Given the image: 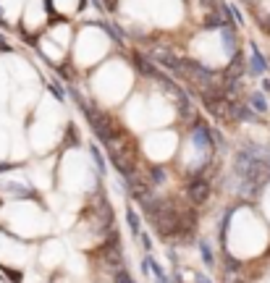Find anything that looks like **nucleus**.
<instances>
[{
	"instance_id": "obj_1",
	"label": "nucleus",
	"mask_w": 270,
	"mask_h": 283,
	"mask_svg": "<svg viewBox=\"0 0 270 283\" xmlns=\"http://www.w3.org/2000/svg\"><path fill=\"white\" fill-rule=\"evenodd\" d=\"M186 197H189V202H194V205L207 202V197H210L207 178H192V184L186 186Z\"/></svg>"
},
{
	"instance_id": "obj_2",
	"label": "nucleus",
	"mask_w": 270,
	"mask_h": 283,
	"mask_svg": "<svg viewBox=\"0 0 270 283\" xmlns=\"http://www.w3.org/2000/svg\"><path fill=\"white\" fill-rule=\"evenodd\" d=\"M192 142L197 144L200 150L207 152V150L215 147V131H210L204 123H197V126H194V131H192Z\"/></svg>"
},
{
	"instance_id": "obj_3",
	"label": "nucleus",
	"mask_w": 270,
	"mask_h": 283,
	"mask_svg": "<svg viewBox=\"0 0 270 283\" xmlns=\"http://www.w3.org/2000/svg\"><path fill=\"white\" fill-rule=\"evenodd\" d=\"M247 71L249 74H255V76H263L265 71H268V63L263 58V53H260L257 45H249V63H247Z\"/></svg>"
},
{
	"instance_id": "obj_4",
	"label": "nucleus",
	"mask_w": 270,
	"mask_h": 283,
	"mask_svg": "<svg viewBox=\"0 0 270 283\" xmlns=\"http://www.w3.org/2000/svg\"><path fill=\"white\" fill-rule=\"evenodd\" d=\"M231 118H236V121H260V115L255 111H249L247 105H241V103L231 105Z\"/></svg>"
},
{
	"instance_id": "obj_5",
	"label": "nucleus",
	"mask_w": 270,
	"mask_h": 283,
	"mask_svg": "<svg viewBox=\"0 0 270 283\" xmlns=\"http://www.w3.org/2000/svg\"><path fill=\"white\" fill-rule=\"evenodd\" d=\"M220 34H223V48H226V53H228V56H234V53H236V34H234V29H231V24L223 26Z\"/></svg>"
},
{
	"instance_id": "obj_6",
	"label": "nucleus",
	"mask_w": 270,
	"mask_h": 283,
	"mask_svg": "<svg viewBox=\"0 0 270 283\" xmlns=\"http://www.w3.org/2000/svg\"><path fill=\"white\" fill-rule=\"evenodd\" d=\"M134 63H136V68L142 71L144 76H155V74H157V68H155V66H152V63L147 60L144 56H139V53H136V56H134Z\"/></svg>"
},
{
	"instance_id": "obj_7",
	"label": "nucleus",
	"mask_w": 270,
	"mask_h": 283,
	"mask_svg": "<svg viewBox=\"0 0 270 283\" xmlns=\"http://www.w3.org/2000/svg\"><path fill=\"white\" fill-rule=\"evenodd\" d=\"M249 105H252L257 113H268V100H265L263 92H252V95H249Z\"/></svg>"
},
{
	"instance_id": "obj_8",
	"label": "nucleus",
	"mask_w": 270,
	"mask_h": 283,
	"mask_svg": "<svg viewBox=\"0 0 270 283\" xmlns=\"http://www.w3.org/2000/svg\"><path fill=\"white\" fill-rule=\"evenodd\" d=\"M3 189H5V191H16L13 197H34L32 189H29V186H21V184H3Z\"/></svg>"
},
{
	"instance_id": "obj_9",
	"label": "nucleus",
	"mask_w": 270,
	"mask_h": 283,
	"mask_svg": "<svg viewBox=\"0 0 270 283\" xmlns=\"http://www.w3.org/2000/svg\"><path fill=\"white\" fill-rule=\"evenodd\" d=\"M200 249H202V262L207 265V268H212V265H215V257H212V249H210V244L207 241H200Z\"/></svg>"
},
{
	"instance_id": "obj_10",
	"label": "nucleus",
	"mask_w": 270,
	"mask_h": 283,
	"mask_svg": "<svg viewBox=\"0 0 270 283\" xmlns=\"http://www.w3.org/2000/svg\"><path fill=\"white\" fill-rule=\"evenodd\" d=\"M223 26H226V21H223L218 13H210L207 19H204V29H223Z\"/></svg>"
},
{
	"instance_id": "obj_11",
	"label": "nucleus",
	"mask_w": 270,
	"mask_h": 283,
	"mask_svg": "<svg viewBox=\"0 0 270 283\" xmlns=\"http://www.w3.org/2000/svg\"><path fill=\"white\" fill-rule=\"evenodd\" d=\"M89 152H92V160L97 163V170H100V173H105L108 168H105V160H102V152H100V147H97V144H92V147H89Z\"/></svg>"
},
{
	"instance_id": "obj_12",
	"label": "nucleus",
	"mask_w": 270,
	"mask_h": 283,
	"mask_svg": "<svg viewBox=\"0 0 270 283\" xmlns=\"http://www.w3.org/2000/svg\"><path fill=\"white\" fill-rule=\"evenodd\" d=\"M147 260H150V270L155 273V281H157V283H168V278H165V273H163V268H160V265H157L152 257H147Z\"/></svg>"
},
{
	"instance_id": "obj_13",
	"label": "nucleus",
	"mask_w": 270,
	"mask_h": 283,
	"mask_svg": "<svg viewBox=\"0 0 270 283\" xmlns=\"http://www.w3.org/2000/svg\"><path fill=\"white\" fill-rule=\"evenodd\" d=\"M126 221H129V226H132V233H134V236L142 233V231H139V218H136L134 210H129V213H126Z\"/></svg>"
},
{
	"instance_id": "obj_14",
	"label": "nucleus",
	"mask_w": 270,
	"mask_h": 283,
	"mask_svg": "<svg viewBox=\"0 0 270 283\" xmlns=\"http://www.w3.org/2000/svg\"><path fill=\"white\" fill-rule=\"evenodd\" d=\"M150 178H152V184H163V181H165V170L163 168H152Z\"/></svg>"
},
{
	"instance_id": "obj_15",
	"label": "nucleus",
	"mask_w": 270,
	"mask_h": 283,
	"mask_svg": "<svg viewBox=\"0 0 270 283\" xmlns=\"http://www.w3.org/2000/svg\"><path fill=\"white\" fill-rule=\"evenodd\" d=\"M116 283H134V278L129 276L126 270H118V273H116Z\"/></svg>"
},
{
	"instance_id": "obj_16",
	"label": "nucleus",
	"mask_w": 270,
	"mask_h": 283,
	"mask_svg": "<svg viewBox=\"0 0 270 283\" xmlns=\"http://www.w3.org/2000/svg\"><path fill=\"white\" fill-rule=\"evenodd\" d=\"M3 273H5V276H11V281H13V283H18V281H21V273H18V270H11V268H3Z\"/></svg>"
},
{
	"instance_id": "obj_17",
	"label": "nucleus",
	"mask_w": 270,
	"mask_h": 283,
	"mask_svg": "<svg viewBox=\"0 0 270 283\" xmlns=\"http://www.w3.org/2000/svg\"><path fill=\"white\" fill-rule=\"evenodd\" d=\"M50 92H53L55 97H58V100H66V95H63V89H61L58 84H50Z\"/></svg>"
},
{
	"instance_id": "obj_18",
	"label": "nucleus",
	"mask_w": 270,
	"mask_h": 283,
	"mask_svg": "<svg viewBox=\"0 0 270 283\" xmlns=\"http://www.w3.org/2000/svg\"><path fill=\"white\" fill-rule=\"evenodd\" d=\"M139 239H142V246H144V249H147V252H150V249H152V241H150V236H144V233H139Z\"/></svg>"
},
{
	"instance_id": "obj_19",
	"label": "nucleus",
	"mask_w": 270,
	"mask_h": 283,
	"mask_svg": "<svg viewBox=\"0 0 270 283\" xmlns=\"http://www.w3.org/2000/svg\"><path fill=\"white\" fill-rule=\"evenodd\" d=\"M226 268H228V270H239V262L228 257V260H226Z\"/></svg>"
},
{
	"instance_id": "obj_20",
	"label": "nucleus",
	"mask_w": 270,
	"mask_h": 283,
	"mask_svg": "<svg viewBox=\"0 0 270 283\" xmlns=\"http://www.w3.org/2000/svg\"><path fill=\"white\" fill-rule=\"evenodd\" d=\"M194 283H212L207 276H194Z\"/></svg>"
},
{
	"instance_id": "obj_21",
	"label": "nucleus",
	"mask_w": 270,
	"mask_h": 283,
	"mask_svg": "<svg viewBox=\"0 0 270 283\" xmlns=\"http://www.w3.org/2000/svg\"><path fill=\"white\" fill-rule=\"evenodd\" d=\"M0 50H5V53H8V50H11V45H8V42H5L3 37H0Z\"/></svg>"
},
{
	"instance_id": "obj_22",
	"label": "nucleus",
	"mask_w": 270,
	"mask_h": 283,
	"mask_svg": "<svg viewBox=\"0 0 270 283\" xmlns=\"http://www.w3.org/2000/svg\"><path fill=\"white\" fill-rule=\"evenodd\" d=\"M263 89H265V92H270V79H265V81H263Z\"/></svg>"
},
{
	"instance_id": "obj_23",
	"label": "nucleus",
	"mask_w": 270,
	"mask_h": 283,
	"mask_svg": "<svg viewBox=\"0 0 270 283\" xmlns=\"http://www.w3.org/2000/svg\"><path fill=\"white\" fill-rule=\"evenodd\" d=\"M179 283H184V281H179Z\"/></svg>"
}]
</instances>
